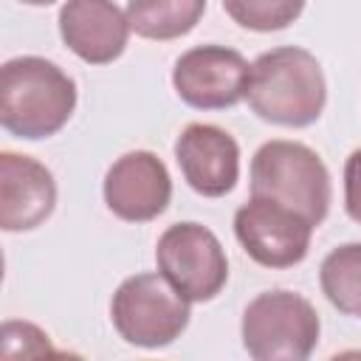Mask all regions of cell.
<instances>
[{"label":"cell","instance_id":"e0dca14e","mask_svg":"<svg viewBox=\"0 0 361 361\" xmlns=\"http://www.w3.org/2000/svg\"><path fill=\"white\" fill-rule=\"evenodd\" d=\"M20 3H25V6H51L56 0H20Z\"/></svg>","mask_w":361,"mask_h":361},{"label":"cell","instance_id":"52a82bcc","mask_svg":"<svg viewBox=\"0 0 361 361\" xmlns=\"http://www.w3.org/2000/svg\"><path fill=\"white\" fill-rule=\"evenodd\" d=\"M313 228L296 209L259 195H251L234 212V234L243 251L265 268L299 265L310 251Z\"/></svg>","mask_w":361,"mask_h":361},{"label":"cell","instance_id":"5b68a950","mask_svg":"<svg viewBox=\"0 0 361 361\" xmlns=\"http://www.w3.org/2000/svg\"><path fill=\"white\" fill-rule=\"evenodd\" d=\"M189 299L175 290L164 274H133L127 276L110 302V319L116 333L144 350H158L180 338L189 327Z\"/></svg>","mask_w":361,"mask_h":361},{"label":"cell","instance_id":"277c9868","mask_svg":"<svg viewBox=\"0 0 361 361\" xmlns=\"http://www.w3.org/2000/svg\"><path fill=\"white\" fill-rule=\"evenodd\" d=\"M243 347L254 361H305L322 333L316 307L293 290H265L243 310Z\"/></svg>","mask_w":361,"mask_h":361},{"label":"cell","instance_id":"6da1fadb","mask_svg":"<svg viewBox=\"0 0 361 361\" xmlns=\"http://www.w3.org/2000/svg\"><path fill=\"white\" fill-rule=\"evenodd\" d=\"M76 110V82L45 56H14L0 71V124L39 141L56 135Z\"/></svg>","mask_w":361,"mask_h":361},{"label":"cell","instance_id":"5bb4252c","mask_svg":"<svg viewBox=\"0 0 361 361\" xmlns=\"http://www.w3.org/2000/svg\"><path fill=\"white\" fill-rule=\"evenodd\" d=\"M319 285L338 313L361 316V243H344L333 248L322 259Z\"/></svg>","mask_w":361,"mask_h":361},{"label":"cell","instance_id":"4fadbf2b","mask_svg":"<svg viewBox=\"0 0 361 361\" xmlns=\"http://www.w3.org/2000/svg\"><path fill=\"white\" fill-rule=\"evenodd\" d=\"M206 11V0H130V28L144 39H178L189 34Z\"/></svg>","mask_w":361,"mask_h":361},{"label":"cell","instance_id":"3957f363","mask_svg":"<svg viewBox=\"0 0 361 361\" xmlns=\"http://www.w3.org/2000/svg\"><path fill=\"white\" fill-rule=\"evenodd\" d=\"M251 195L285 203L319 226L330 212L333 183L324 161L307 144L276 138L251 158Z\"/></svg>","mask_w":361,"mask_h":361},{"label":"cell","instance_id":"8992f818","mask_svg":"<svg viewBox=\"0 0 361 361\" xmlns=\"http://www.w3.org/2000/svg\"><path fill=\"white\" fill-rule=\"evenodd\" d=\"M155 262L189 302H209L228 282V259L220 240L192 220L175 223L158 237Z\"/></svg>","mask_w":361,"mask_h":361},{"label":"cell","instance_id":"9c48e42d","mask_svg":"<svg viewBox=\"0 0 361 361\" xmlns=\"http://www.w3.org/2000/svg\"><path fill=\"white\" fill-rule=\"evenodd\" d=\"M102 192L116 217L127 223H147L166 212L172 200V178L155 152L133 149L110 164Z\"/></svg>","mask_w":361,"mask_h":361},{"label":"cell","instance_id":"7c38bea8","mask_svg":"<svg viewBox=\"0 0 361 361\" xmlns=\"http://www.w3.org/2000/svg\"><path fill=\"white\" fill-rule=\"evenodd\" d=\"M130 20L113 0H65L59 8L62 42L87 65L118 59L130 39Z\"/></svg>","mask_w":361,"mask_h":361},{"label":"cell","instance_id":"ba28073f","mask_svg":"<svg viewBox=\"0 0 361 361\" xmlns=\"http://www.w3.org/2000/svg\"><path fill=\"white\" fill-rule=\"evenodd\" d=\"M251 82L248 59L226 45H197L178 56L172 85L195 110H226L245 99Z\"/></svg>","mask_w":361,"mask_h":361},{"label":"cell","instance_id":"9a60e30c","mask_svg":"<svg viewBox=\"0 0 361 361\" xmlns=\"http://www.w3.org/2000/svg\"><path fill=\"white\" fill-rule=\"evenodd\" d=\"M226 14L248 31H282L299 20L305 0H223Z\"/></svg>","mask_w":361,"mask_h":361},{"label":"cell","instance_id":"30bf717a","mask_svg":"<svg viewBox=\"0 0 361 361\" xmlns=\"http://www.w3.org/2000/svg\"><path fill=\"white\" fill-rule=\"evenodd\" d=\"M183 180L203 197H223L240 178V147L217 124H186L175 141Z\"/></svg>","mask_w":361,"mask_h":361},{"label":"cell","instance_id":"7a4b0ae2","mask_svg":"<svg viewBox=\"0 0 361 361\" xmlns=\"http://www.w3.org/2000/svg\"><path fill=\"white\" fill-rule=\"evenodd\" d=\"M245 102L262 121L279 127L313 124L327 104V82L319 59L299 45L259 54L251 65Z\"/></svg>","mask_w":361,"mask_h":361},{"label":"cell","instance_id":"2e32d148","mask_svg":"<svg viewBox=\"0 0 361 361\" xmlns=\"http://www.w3.org/2000/svg\"><path fill=\"white\" fill-rule=\"evenodd\" d=\"M344 209L350 220L361 223V147L353 149L344 164Z\"/></svg>","mask_w":361,"mask_h":361},{"label":"cell","instance_id":"8fae6325","mask_svg":"<svg viewBox=\"0 0 361 361\" xmlns=\"http://www.w3.org/2000/svg\"><path fill=\"white\" fill-rule=\"evenodd\" d=\"M56 206V183L45 164L20 152H0V226L3 231H31Z\"/></svg>","mask_w":361,"mask_h":361}]
</instances>
